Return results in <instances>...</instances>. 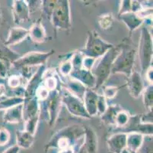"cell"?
<instances>
[{
  "label": "cell",
  "mask_w": 153,
  "mask_h": 153,
  "mask_svg": "<svg viewBox=\"0 0 153 153\" xmlns=\"http://www.w3.org/2000/svg\"><path fill=\"white\" fill-rule=\"evenodd\" d=\"M4 123L18 124L23 122V103L5 109L2 117Z\"/></svg>",
  "instance_id": "18"
},
{
  "label": "cell",
  "mask_w": 153,
  "mask_h": 153,
  "mask_svg": "<svg viewBox=\"0 0 153 153\" xmlns=\"http://www.w3.org/2000/svg\"><path fill=\"white\" fill-rule=\"evenodd\" d=\"M76 148L73 147H70V148H62V149L58 150L57 153H76Z\"/></svg>",
  "instance_id": "49"
},
{
  "label": "cell",
  "mask_w": 153,
  "mask_h": 153,
  "mask_svg": "<svg viewBox=\"0 0 153 153\" xmlns=\"http://www.w3.org/2000/svg\"><path fill=\"white\" fill-rule=\"evenodd\" d=\"M69 77L79 81L86 88L94 90L95 87V78L91 71L85 69L83 67L80 69H72Z\"/></svg>",
  "instance_id": "14"
},
{
  "label": "cell",
  "mask_w": 153,
  "mask_h": 153,
  "mask_svg": "<svg viewBox=\"0 0 153 153\" xmlns=\"http://www.w3.org/2000/svg\"><path fill=\"white\" fill-rule=\"evenodd\" d=\"M47 151H47V150H44V153H47Z\"/></svg>",
  "instance_id": "53"
},
{
  "label": "cell",
  "mask_w": 153,
  "mask_h": 153,
  "mask_svg": "<svg viewBox=\"0 0 153 153\" xmlns=\"http://www.w3.org/2000/svg\"><path fill=\"white\" fill-rule=\"evenodd\" d=\"M28 36L30 40L34 43H43L47 39V32L43 24L40 21H37L32 25L28 29Z\"/></svg>",
  "instance_id": "20"
},
{
  "label": "cell",
  "mask_w": 153,
  "mask_h": 153,
  "mask_svg": "<svg viewBox=\"0 0 153 153\" xmlns=\"http://www.w3.org/2000/svg\"><path fill=\"white\" fill-rule=\"evenodd\" d=\"M118 16H119V19L126 25L130 33L140 28L142 24L144 22V21L140 19L137 14L133 13V12L123 14Z\"/></svg>",
  "instance_id": "23"
},
{
  "label": "cell",
  "mask_w": 153,
  "mask_h": 153,
  "mask_svg": "<svg viewBox=\"0 0 153 153\" xmlns=\"http://www.w3.org/2000/svg\"><path fill=\"white\" fill-rule=\"evenodd\" d=\"M143 104L147 111H152L153 106V86L152 84H149L145 87L143 93Z\"/></svg>",
  "instance_id": "29"
},
{
  "label": "cell",
  "mask_w": 153,
  "mask_h": 153,
  "mask_svg": "<svg viewBox=\"0 0 153 153\" xmlns=\"http://www.w3.org/2000/svg\"><path fill=\"white\" fill-rule=\"evenodd\" d=\"M84 55L82 54L80 50L75 51L72 53L70 57V61L72 63V69H80L82 67V61Z\"/></svg>",
  "instance_id": "35"
},
{
  "label": "cell",
  "mask_w": 153,
  "mask_h": 153,
  "mask_svg": "<svg viewBox=\"0 0 153 153\" xmlns=\"http://www.w3.org/2000/svg\"><path fill=\"white\" fill-rule=\"evenodd\" d=\"M30 12L25 0H15L12 4V15L14 23L20 25L30 19Z\"/></svg>",
  "instance_id": "13"
},
{
  "label": "cell",
  "mask_w": 153,
  "mask_h": 153,
  "mask_svg": "<svg viewBox=\"0 0 153 153\" xmlns=\"http://www.w3.org/2000/svg\"><path fill=\"white\" fill-rule=\"evenodd\" d=\"M40 116H41V115L31 118V119H29V120L24 122V123H25V129H24V130L26 132H28V133H30L33 135H35L37 125H38L39 123V120H40Z\"/></svg>",
  "instance_id": "34"
},
{
  "label": "cell",
  "mask_w": 153,
  "mask_h": 153,
  "mask_svg": "<svg viewBox=\"0 0 153 153\" xmlns=\"http://www.w3.org/2000/svg\"><path fill=\"white\" fill-rule=\"evenodd\" d=\"M108 99L104 97L102 94H98V102H97V111L100 115H102L105 112L108 106Z\"/></svg>",
  "instance_id": "40"
},
{
  "label": "cell",
  "mask_w": 153,
  "mask_h": 153,
  "mask_svg": "<svg viewBox=\"0 0 153 153\" xmlns=\"http://www.w3.org/2000/svg\"><path fill=\"white\" fill-rule=\"evenodd\" d=\"M152 37L148 28L143 27L138 48L140 68L143 74L146 72L149 67L152 65Z\"/></svg>",
  "instance_id": "6"
},
{
  "label": "cell",
  "mask_w": 153,
  "mask_h": 153,
  "mask_svg": "<svg viewBox=\"0 0 153 153\" xmlns=\"http://www.w3.org/2000/svg\"><path fill=\"white\" fill-rule=\"evenodd\" d=\"M145 76L146 78L147 81L149 83V84H152L153 81V71H152V65L150 66L146 71V72L145 73Z\"/></svg>",
  "instance_id": "47"
},
{
  "label": "cell",
  "mask_w": 153,
  "mask_h": 153,
  "mask_svg": "<svg viewBox=\"0 0 153 153\" xmlns=\"http://www.w3.org/2000/svg\"><path fill=\"white\" fill-rule=\"evenodd\" d=\"M0 25H1V12H0Z\"/></svg>",
  "instance_id": "52"
},
{
  "label": "cell",
  "mask_w": 153,
  "mask_h": 153,
  "mask_svg": "<svg viewBox=\"0 0 153 153\" xmlns=\"http://www.w3.org/2000/svg\"><path fill=\"white\" fill-rule=\"evenodd\" d=\"M59 71L62 77H65V78L69 77L72 71V65L70 61V57L68 60H66L62 63H61L59 67Z\"/></svg>",
  "instance_id": "38"
},
{
  "label": "cell",
  "mask_w": 153,
  "mask_h": 153,
  "mask_svg": "<svg viewBox=\"0 0 153 153\" xmlns=\"http://www.w3.org/2000/svg\"><path fill=\"white\" fill-rule=\"evenodd\" d=\"M62 104L60 90L51 91L47 99L40 102V111L44 114L50 126H53L57 120Z\"/></svg>",
  "instance_id": "4"
},
{
  "label": "cell",
  "mask_w": 153,
  "mask_h": 153,
  "mask_svg": "<svg viewBox=\"0 0 153 153\" xmlns=\"http://www.w3.org/2000/svg\"><path fill=\"white\" fill-rule=\"evenodd\" d=\"M42 85L44 87L47 88L49 91L55 90H59L58 89L59 87V82H58L57 79L54 76H51V77H47V78H44V81L42 82Z\"/></svg>",
  "instance_id": "36"
},
{
  "label": "cell",
  "mask_w": 153,
  "mask_h": 153,
  "mask_svg": "<svg viewBox=\"0 0 153 153\" xmlns=\"http://www.w3.org/2000/svg\"><path fill=\"white\" fill-rule=\"evenodd\" d=\"M144 140V136L140 133H131L126 134V149L128 151L136 152L142 146Z\"/></svg>",
  "instance_id": "26"
},
{
  "label": "cell",
  "mask_w": 153,
  "mask_h": 153,
  "mask_svg": "<svg viewBox=\"0 0 153 153\" xmlns=\"http://www.w3.org/2000/svg\"><path fill=\"white\" fill-rule=\"evenodd\" d=\"M129 12H132L131 1H130V0L121 1L120 2V6L119 11H118V15L129 13Z\"/></svg>",
  "instance_id": "42"
},
{
  "label": "cell",
  "mask_w": 153,
  "mask_h": 153,
  "mask_svg": "<svg viewBox=\"0 0 153 153\" xmlns=\"http://www.w3.org/2000/svg\"><path fill=\"white\" fill-rule=\"evenodd\" d=\"M114 133H122L125 134L131 133H140L143 136H152V124H144L140 121V115L130 116L127 124L120 129H114Z\"/></svg>",
  "instance_id": "10"
},
{
  "label": "cell",
  "mask_w": 153,
  "mask_h": 153,
  "mask_svg": "<svg viewBox=\"0 0 153 153\" xmlns=\"http://www.w3.org/2000/svg\"><path fill=\"white\" fill-rule=\"evenodd\" d=\"M51 22L55 30L67 31L72 26L70 3L68 0H56Z\"/></svg>",
  "instance_id": "7"
},
{
  "label": "cell",
  "mask_w": 153,
  "mask_h": 153,
  "mask_svg": "<svg viewBox=\"0 0 153 153\" xmlns=\"http://www.w3.org/2000/svg\"><path fill=\"white\" fill-rule=\"evenodd\" d=\"M122 109L123 108L119 104L108 105L105 112L101 115V121L107 126H114L117 115Z\"/></svg>",
  "instance_id": "24"
},
{
  "label": "cell",
  "mask_w": 153,
  "mask_h": 153,
  "mask_svg": "<svg viewBox=\"0 0 153 153\" xmlns=\"http://www.w3.org/2000/svg\"><path fill=\"white\" fill-rule=\"evenodd\" d=\"M136 153H152V136H144L143 145Z\"/></svg>",
  "instance_id": "37"
},
{
  "label": "cell",
  "mask_w": 153,
  "mask_h": 153,
  "mask_svg": "<svg viewBox=\"0 0 153 153\" xmlns=\"http://www.w3.org/2000/svg\"><path fill=\"white\" fill-rule=\"evenodd\" d=\"M25 98L20 96H5L0 101V110H5L11 107L22 104Z\"/></svg>",
  "instance_id": "28"
},
{
  "label": "cell",
  "mask_w": 153,
  "mask_h": 153,
  "mask_svg": "<svg viewBox=\"0 0 153 153\" xmlns=\"http://www.w3.org/2000/svg\"><path fill=\"white\" fill-rule=\"evenodd\" d=\"M85 128L79 125H71L61 129L51 137V140L45 145L44 150H48L51 148H75L76 143L79 139L84 138Z\"/></svg>",
  "instance_id": "1"
},
{
  "label": "cell",
  "mask_w": 153,
  "mask_h": 153,
  "mask_svg": "<svg viewBox=\"0 0 153 153\" xmlns=\"http://www.w3.org/2000/svg\"><path fill=\"white\" fill-rule=\"evenodd\" d=\"M122 153H130V152H129V151H128L126 149H125L124 151H123V152H122Z\"/></svg>",
  "instance_id": "51"
},
{
  "label": "cell",
  "mask_w": 153,
  "mask_h": 153,
  "mask_svg": "<svg viewBox=\"0 0 153 153\" xmlns=\"http://www.w3.org/2000/svg\"><path fill=\"white\" fill-rule=\"evenodd\" d=\"M95 59L91 58V57H85L84 56V58H83L82 61V67L86 70L91 71V68L94 66V64H95Z\"/></svg>",
  "instance_id": "43"
},
{
  "label": "cell",
  "mask_w": 153,
  "mask_h": 153,
  "mask_svg": "<svg viewBox=\"0 0 153 153\" xmlns=\"http://www.w3.org/2000/svg\"><path fill=\"white\" fill-rule=\"evenodd\" d=\"M126 86L130 96L135 99L141 96L146 87L141 74L136 71H133L127 78Z\"/></svg>",
  "instance_id": "12"
},
{
  "label": "cell",
  "mask_w": 153,
  "mask_h": 153,
  "mask_svg": "<svg viewBox=\"0 0 153 153\" xmlns=\"http://www.w3.org/2000/svg\"><path fill=\"white\" fill-rule=\"evenodd\" d=\"M98 93L92 89L87 88L85 93L82 102L86 112L91 117L98 114L97 111V102H98Z\"/></svg>",
  "instance_id": "17"
},
{
  "label": "cell",
  "mask_w": 153,
  "mask_h": 153,
  "mask_svg": "<svg viewBox=\"0 0 153 153\" xmlns=\"http://www.w3.org/2000/svg\"><path fill=\"white\" fill-rule=\"evenodd\" d=\"M98 22L101 29L107 30L112 26L113 22H114V17L111 13L102 14L98 17Z\"/></svg>",
  "instance_id": "32"
},
{
  "label": "cell",
  "mask_w": 153,
  "mask_h": 153,
  "mask_svg": "<svg viewBox=\"0 0 153 153\" xmlns=\"http://www.w3.org/2000/svg\"><path fill=\"white\" fill-rule=\"evenodd\" d=\"M10 66L11 65L6 64L2 60H0V78L2 79V78H6Z\"/></svg>",
  "instance_id": "44"
},
{
  "label": "cell",
  "mask_w": 153,
  "mask_h": 153,
  "mask_svg": "<svg viewBox=\"0 0 153 153\" xmlns=\"http://www.w3.org/2000/svg\"><path fill=\"white\" fill-rule=\"evenodd\" d=\"M11 133L5 127L0 128V146H5L10 141Z\"/></svg>",
  "instance_id": "41"
},
{
  "label": "cell",
  "mask_w": 153,
  "mask_h": 153,
  "mask_svg": "<svg viewBox=\"0 0 153 153\" xmlns=\"http://www.w3.org/2000/svg\"><path fill=\"white\" fill-rule=\"evenodd\" d=\"M130 116L131 115L130 114V113L126 110H124L123 109L121 111H120L117 115L116 119H115L114 126H116L115 129H120L124 127L130 120Z\"/></svg>",
  "instance_id": "31"
},
{
  "label": "cell",
  "mask_w": 153,
  "mask_h": 153,
  "mask_svg": "<svg viewBox=\"0 0 153 153\" xmlns=\"http://www.w3.org/2000/svg\"><path fill=\"white\" fill-rule=\"evenodd\" d=\"M55 53L54 50L46 52L41 51H31L24 56H21L17 61L12 64V66L16 70L32 69L35 67H40L46 64V62L51 56Z\"/></svg>",
  "instance_id": "8"
},
{
  "label": "cell",
  "mask_w": 153,
  "mask_h": 153,
  "mask_svg": "<svg viewBox=\"0 0 153 153\" xmlns=\"http://www.w3.org/2000/svg\"><path fill=\"white\" fill-rule=\"evenodd\" d=\"M46 71V64L41 65L37 68L36 72L30 77L28 82L25 87V99H30L36 96L38 87L41 85L44 81V75Z\"/></svg>",
  "instance_id": "11"
},
{
  "label": "cell",
  "mask_w": 153,
  "mask_h": 153,
  "mask_svg": "<svg viewBox=\"0 0 153 153\" xmlns=\"http://www.w3.org/2000/svg\"><path fill=\"white\" fill-rule=\"evenodd\" d=\"M25 78L22 75L14 74V75L9 76L7 78V85L10 90L16 89V88L23 87V82Z\"/></svg>",
  "instance_id": "33"
},
{
  "label": "cell",
  "mask_w": 153,
  "mask_h": 153,
  "mask_svg": "<svg viewBox=\"0 0 153 153\" xmlns=\"http://www.w3.org/2000/svg\"><path fill=\"white\" fill-rule=\"evenodd\" d=\"M83 143L88 153H97L98 151V136L91 127H85Z\"/></svg>",
  "instance_id": "21"
},
{
  "label": "cell",
  "mask_w": 153,
  "mask_h": 153,
  "mask_svg": "<svg viewBox=\"0 0 153 153\" xmlns=\"http://www.w3.org/2000/svg\"><path fill=\"white\" fill-rule=\"evenodd\" d=\"M41 115L40 101L36 96L25 99L23 103V122Z\"/></svg>",
  "instance_id": "16"
},
{
  "label": "cell",
  "mask_w": 153,
  "mask_h": 153,
  "mask_svg": "<svg viewBox=\"0 0 153 153\" xmlns=\"http://www.w3.org/2000/svg\"><path fill=\"white\" fill-rule=\"evenodd\" d=\"M140 121L144 124H152V110L148 111L143 115H140Z\"/></svg>",
  "instance_id": "45"
},
{
  "label": "cell",
  "mask_w": 153,
  "mask_h": 153,
  "mask_svg": "<svg viewBox=\"0 0 153 153\" xmlns=\"http://www.w3.org/2000/svg\"><path fill=\"white\" fill-rule=\"evenodd\" d=\"M19 151H20V148L17 145H15L5 149L2 153H19Z\"/></svg>",
  "instance_id": "48"
},
{
  "label": "cell",
  "mask_w": 153,
  "mask_h": 153,
  "mask_svg": "<svg viewBox=\"0 0 153 153\" xmlns=\"http://www.w3.org/2000/svg\"><path fill=\"white\" fill-rule=\"evenodd\" d=\"M136 53L137 50L133 47H121L113 63L111 74H123L128 78L133 71Z\"/></svg>",
  "instance_id": "5"
},
{
  "label": "cell",
  "mask_w": 153,
  "mask_h": 153,
  "mask_svg": "<svg viewBox=\"0 0 153 153\" xmlns=\"http://www.w3.org/2000/svg\"><path fill=\"white\" fill-rule=\"evenodd\" d=\"M108 151L111 153H122L126 149V134L114 133L107 139Z\"/></svg>",
  "instance_id": "15"
},
{
  "label": "cell",
  "mask_w": 153,
  "mask_h": 153,
  "mask_svg": "<svg viewBox=\"0 0 153 153\" xmlns=\"http://www.w3.org/2000/svg\"><path fill=\"white\" fill-rule=\"evenodd\" d=\"M35 135L26 132L25 130L16 131V145L20 148L28 149L33 145Z\"/></svg>",
  "instance_id": "25"
},
{
  "label": "cell",
  "mask_w": 153,
  "mask_h": 153,
  "mask_svg": "<svg viewBox=\"0 0 153 153\" xmlns=\"http://www.w3.org/2000/svg\"><path fill=\"white\" fill-rule=\"evenodd\" d=\"M28 29L23 27H13L9 30V35L6 40L3 42L4 44L10 47V46L15 45L25 39L28 36Z\"/></svg>",
  "instance_id": "19"
},
{
  "label": "cell",
  "mask_w": 153,
  "mask_h": 153,
  "mask_svg": "<svg viewBox=\"0 0 153 153\" xmlns=\"http://www.w3.org/2000/svg\"><path fill=\"white\" fill-rule=\"evenodd\" d=\"M114 45L101 38L98 32L92 30L88 32L87 40L85 47L79 50L85 57L97 60Z\"/></svg>",
  "instance_id": "3"
},
{
  "label": "cell",
  "mask_w": 153,
  "mask_h": 153,
  "mask_svg": "<svg viewBox=\"0 0 153 153\" xmlns=\"http://www.w3.org/2000/svg\"><path fill=\"white\" fill-rule=\"evenodd\" d=\"M62 103L65 105L66 108L71 115L77 117L83 118L86 120L91 119V116L88 114L85 109L82 100L73 96L65 87L60 89Z\"/></svg>",
  "instance_id": "9"
},
{
  "label": "cell",
  "mask_w": 153,
  "mask_h": 153,
  "mask_svg": "<svg viewBox=\"0 0 153 153\" xmlns=\"http://www.w3.org/2000/svg\"><path fill=\"white\" fill-rule=\"evenodd\" d=\"M65 84H66L65 88L70 93H72L73 96H76L77 98L82 100L85 93L87 90V88L82 84H81L79 81H76V80L73 79V78H71L70 77H68Z\"/></svg>",
  "instance_id": "22"
},
{
  "label": "cell",
  "mask_w": 153,
  "mask_h": 153,
  "mask_svg": "<svg viewBox=\"0 0 153 153\" xmlns=\"http://www.w3.org/2000/svg\"><path fill=\"white\" fill-rule=\"evenodd\" d=\"M121 47L120 46H114L112 48L108 50L97 64H94L91 71L95 78L96 84L94 90L99 89L106 82L111 74L113 63L115 58L120 51Z\"/></svg>",
  "instance_id": "2"
},
{
  "label": "cell",
  "mask_w": 153,
  "mask_h": 153,
  "mask_svg": "<svg viewBox=\"0 0 153 153\" xmlns=\"http://www.w3.org/2000/svg\"><path fill=\"white\" fill-rule=\"evenodd\" d=\"M56 3V0H44V1H41V9H42L43 15L50 22H51Z\"/></svg>",
  "instance_id": "30"
},
{
  "label": "cell",
  "mask_w": 153,
  "mask_h": 153,
  "mask_svg": "<svg viewBox=\"0 0 153 153\" xmlns=\"http://www.w3.org/2000/svg\"><path fill=\"white\" fill-rule=\"evenodd\" d=\"M20 57V54L15 53L10 47L5 45L4 43L0 42V60L9 65H12V63L17 61Z\"/></svg>",
  "instance_id": "27"
},
{
  "label": "cell",
  "mask_w": 153,
  "mask_h": 153,
  "mask_svg": "<svg viewBox=\"0 0 153 153\" xmlns=\"http://www.w3.org/2000/svg\"><path fill=\"white\" fill-rule=\"evenodd\" d=\"M76 153H88V151H87V150H86L85 146L83 142H82V143L81 146L79 148V150L76 151Z\"/></svg>",
  "instance_id": "50"
},
{
  "label": "cell",
  "mask_w": 153,
  "mask_h": 153,
  "mask_svg": "<svg viewBox=\"0 0 153 153\" xmlns=\"http://www.w3.org/2000/svg\"><path fill=\"white\" fill-rule=\"evenodd\" d=\"M119 87L115 86H107L104 87L103 90L102 95L106 98L107 99H111L114 98L117 94L119 91Z\"/></svg>",
  "instance_id": "39"
},
{
  "label": "cell",
  "mask_w": 153,
  "mask_h": 153,
  "mask_svg": "<svg viewBox=\"0 0 153 153\" xmlns=\"http://www.w3.org/2000/svg\"><path fill=\"white\" fill-rule=\"evenodd\" d=\"M27 2L30 13L37 10V8L41 5V1H27Z\"/></svg>",
  "instance_id": "46"
}]
</instances>
